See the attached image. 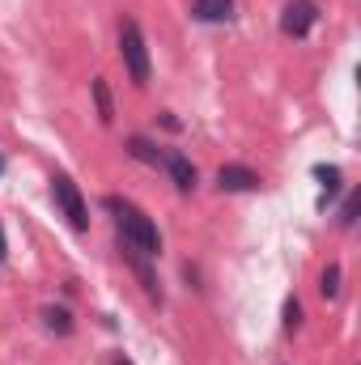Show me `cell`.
I'll return each mask as SVG.
<instances>
[{"mask_svg": "<svg viewBox=\"0 0 361 365\" xmlns=\"http://www.w3.org/2000/svg\"><path fill=\"white\" fill-rule=\"evenodd\" d=\"M102 208L115 217L119 242L136 247V251H141V255H149V259H158V255H162V234H158V225H153V217H149V212H141L132 200H119V195H106V200H102Z\"/></svg>", "mask_w": 361, "mask_h": 365, "instance_id": "obj_1", "label": "cell"}, {"mask_svg": "<svg viewBox=\"0 0 361 365\" xmlns=\"http://www.w3.org/2000/svg\"><path fill=\"white\" fill-rule=\"evenodd\" d=\"M119 60H123V68H128L132 86H149V77H153V64H149L145 34H141V26H136L132 17H123V21H119Z\"/></svg>", "mask_w": 361, "mask_h": 365, "instance_id": "obj_2", "label": "cell"}, {"mask_svg": "<svg viewBox=\"0 0 361 365\" xmlns=\"http://www.w3.org/2000/svg\"><path fill=\"white\" fill-rule=\"evenodd\" d=\"M51 200H56V208L68 217V225H73L77 234L90 230V204H86L81 187L68 179V175H51Z\"/></svg>", "mask_w": 361, "mask_h": 365, "instance_id": "obj_3", "label": "cell"}, {"mask_svg": "<svg viewBox=\"0 0 361 365\" xmlns=\"http://www.w3.org/2000/svg\"><path fill=\"white\" fill-rule=\"evenodd\" d=\"M315 21H319V4H315V0H289V4L280 9V30H285L289 38H306V34L315 30Z\"/></svg>", "mask_w": 361, "mask_h": 365, "instance_id": "obj_4", "label": "cell"}, {"mask_svg": "<svg viewBox=\"0 0 361 365\" xmlns=\"http://www.w3.org/2000/svg\"><path fill=\"white\" fill-rule=\"evenodd\" d=\"M119 259L136 272V280H141V289L162 306V284H158V276H153V268H149V255H141L136 247H128V242H119Z\"/></svg>", "mask_w": 361, "mask_h": 365, "instance_id": "obj_5", "label": "cell"}, {"mask_svg": "<svg viewBox=\"0 0 361 365\" xmlns=\"http://www.w3.org/2000/svg\"><path fill=\"white\" fill-rule=\"evenodd\" d=\"M162 170L171 175V182L179 187L183 195H191V191H195V182H200V170H195V162H191L187 153H179V149H171V153H166Z\"/></svg>", "mask_w": 361, "mask_h": 365, "instance_id": "obj_6", "label": "cell"}, {"mask_svg": "<svg viewBox=\"0 0 361 365\" xmlns=\"http://www.w3.org/2000/svg\"><path fill=\"white\" fill-rule=\"evenodd\" d=\"M260 182L264 179H260L251 166H238V162H230V166L217 170V187H221V191H255Z\"/></svg>", "mask_w": 361, "mask_h": 365, "instance_id": "obj_7", "label": "cell"}, {"mask_svg": "<svg viewBox=\"0 0 361 365\" xmlns=\"http://www.w3.org/2000/svg\"><path fill=\"white\" fill-rule=\"evenodd\" d=\"M128 153H132L136 162H145V166H162V162H166V149L153 145L149 136H128Z\"/></svg>", "mask_w": 361, "mask_h": 365, "instance_id": "obj_8", "label": "cell"}, {"mask_svg": "<svg viewBox=\"0 0 361 365\" xmlns=\"http://www.w3.org/2000/svg\"><path fill=\"white\" fill-rule=\"evenodd\" d=\"M191 13L200 21H230L234 17V0H191Z\"/></svg>", "mask_w": 361, "mask_h": 365, "instance_id": "obj_9", "label": "cell"}, {"mask_svg": "<svg viewBox=\"0 0 361 365\" xmlns=\"http://www.w3.org/2000/svg\"><path fill=\"white\" fill-rule=\"evenodd\" d=\"M90 93H93V106H98V123H115V102H111V90L102 77L90 81Z\"/></svg>", "mask_w": 361, "mask_h": 365, "instance_id": "obj_10", "label": "cell"}, {"mask_svg": "<svg viewBox=\"0 0 361 365\" xmlns=\"http://www.w3.org/2000/svg\"><path fill=\"white\" fill-rule=\"evenodd\" d=\"M43 323H47V331H56V336H73V327H77L64 306H47V310H43Z\"/></svg>", "mask_w": 361, "mask_h": 365, "instance_id": "obj_11", "label": "cell"}, {"mask_svg": "<svg viewBox=\"0 0 361 365\" xmlns=\"http://www.w3.org/2000/svg\"><path fill=\"white\" fill-rule=\"evenodd\" d=\"M315 179L323 182V195H319V208H323V204L340 191V170H336V166H315Z\"/></svg>", "mask_w": 361, "mask_h": 365, "instance_id": "obj_12", "label": "cell"}, {"mask_svg": "<svg viewBox=\"0 0 361 365\" xmlns=\"http://www.w3.org/2000/svg\"><path fill=\"white\" fill-rule=\"evenodd\" d=\"M340 280H345V272H340V264H327L323 272H319V293L332 302V297H340Z\"/></svg>", "mask_w": 361, "mask_h": 365, "instance_id": "obj_13", "label": "cell"}, {"mask_svg": "<svg viewBox=\"0 0 361 365\" xmlns=\"http://www.w3.org/2000/svg\"><path fill=\"white\" fill-rule=\"evenodd\" d=\"M285 331L293 336V331H302V302L298 297H289L285 302Z\"/></svg>", "mask_w": 361, "mask_h": 365, "instance_id": "obj_14", "label": "cell"}, {"mask_svg": "<svg viewBox=\"0 0 361 365\" xmlns=\"http://www.w3.org/2000/svg\"><path fill=\"white\" fill-rule=\"evenodd\" d=\"M353 221H357V191H349V200L340 204V225L353 230Z\"/></svg>", "mask_w": 361, "mask_h": 365, "instance_id": "obj_15", "label": "cell"}, {"mask_svg": "<svg viewBox=\"0 0 361 365\" xmlns=\"http://www.w3.org/2000/svg\"><path fill=\"white\" fill-rule=\"evenodd\" d=\"M162 128H171V132H179L183 123L175 119V115H171V110H162Z\"/></svg>", "mask_w": 361, "mask_h": 365, "instance_id": "obj_16", "label": "cell"}, {"mask_svg": "<svg viewBox=\"0 0 361 365\" xmlns=\"http://www.w3.org/2000/svg\"><path fill=\"white\" fill-rule=\"evenodd\" d=\"M111 365H132V357H128V353H115V357H111Z\"/></svg>", "mask_w": 361, "mask_h": 365, "instance_id": "obj_17", "label": "cell"}, {"mask_svg": "<svg viewBox=\"0 0 361 365\" xmlns=\"http://www.w3.org/2000/svg\"><path fill=\"white\" fill-rule=\"evenodd\" d=\"M9 259V242H4V230H0V264Z\"/></svg>", "mask_w": 361, "mask_h": 365, "instance_id": "obj_18", "label": "cell"}, {"mask_svg": "<svg viewBox=\"0 0 361 365\" xmlns=\"http://www.w3.org/2000/svg\"><path fill=\"white\" fill-rule=\"evenodd\" d=\"M0 170H4V158H0Z\"/></svg>", "mask_w": 361, "mask_h": 365, "instance_id": "obj_19", "label": "cell"}]
</instances>
